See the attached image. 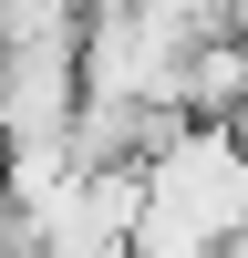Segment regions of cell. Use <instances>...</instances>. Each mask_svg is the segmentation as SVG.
<instances>
[{
  "label": "cell",
  "mask_w": 248,
  "mask_h": 258,
  "mask_svg": "<svg viewBox=\"0 0 248 258\" xmlns=\"http://www.w3.org/2000/svg\"><path fill=\"white\" fill-rule=\"evenodd\" d=\"M83 41H11L0 52V155H73L83 124Z\"/></svg>",
  "instance_id": "obj_1"
},
{
  "label": "cell",
  "mask_w": 248,
  "mask_h": 258,
  "mask_svg": "<svg viewBox=\"0 0 248 258\" xmlns=\"http://www.w3.org/2000/svg\"><path fill=\"white\" fill-rule=\"evenodd\" d=\"M176 114L186 124H248V41L238 31H207L176 73Z\"/></svg>",
  "instance_id": "obj_2"
},
{
  "label": "cell",
  "mask_w": 248,
  "mask_h": 258,
  "mask_svg": "<svg viewBox=\"0 0 248 258\" xmlns=\"http://www.w3.org/2000/svg\"><path fill=\"white\" fill-rule=\"evenodd\" d=\"M83 11L93 0H0V52L11 41H83Z\"/></svg>",
  "instance_id": "obj_3"
}]
</instances>
